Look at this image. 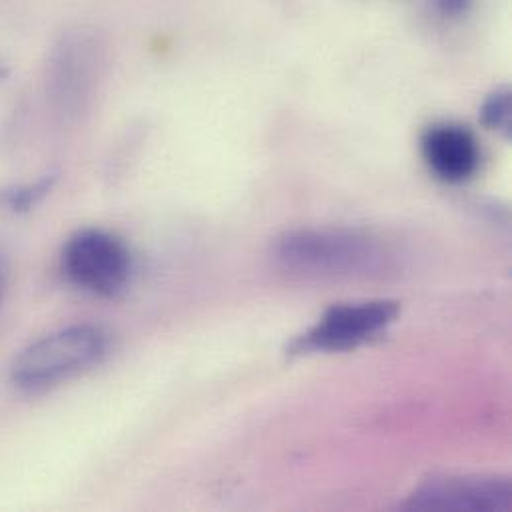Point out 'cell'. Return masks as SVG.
Instances as JSON below:
<instances>
[{
	"instance_id": "277c9868",
	"label": "cell",
	"mask_w": 512,
	"mask_h": 512,
	"mask_svg": "<svg viewBox=\"0 0 512 512\" xmlns=\"http://www.w3.org/2000/svg\"><path fill=\"white\" fill-rule=\"evenodd\" d=\"M62 271L78 289L98 297H118L130 285L134 261L122 240L104 230H82L62 250Z\"/></svg>"
},
{
	"instance_id": "ba28073f",
	"label": "cell",
	"mask_w": 512,
	"mask_h": 512,
	"mask_svg": "<svg viewBox=\"0 0 512 512\" xmlns=\"http://www.w3.org/2000/svg\"><path fill=\"white\" fill-rule=\"evenodd\" d=\"M48 188L46 186H34V188H28V190H18V192H12L8 196V204L10 208L14 210H24L28 206H32Z\"/></svg>"
},
{
	"instance_id": "9c48e42d",
	"label": "cell",
	"mask_w": 512,
	"mask_h": 512,
	"mask_svg": "<svg viewBox=\"0 0 512 512\" xmlns=\"http://www.w3.org/2000/svg\"><path fill=\"white\" fill-rule=\"evenodd\" d=\"M439 4L443 6V10L457 14V12H463L467 8L469 0H439Z\"/></svg>"
},
{
	"instance_id": "30bf717a",
	"label": "cell",
	"mask_w": 512,
	"mask_h": 512,
	"mask_svg": "<svg viewBox=\"0 0 512 512\" xmlns=\"http://www.w3.org/2000/svg\"><path fill=\"white\" fill-rule=\"evenodd\" d=\"M6 285H8V263L4 256H0V303L6 293Z\"/></svg>"
},
{
	"instance_id": "8992f818",
	"label": "cell",
	"mask_w": 512,
	"mask_h": 512,
	"mask_svg": "<svg viewBox=\"0 0 512 512\" xmlns=\"http://www.w3.org/2000/svg\"><path fill=\"white\" fill-rule=\"evenodd\" d=\"M421 152L431 172L449 184L471 180L481 166V146L475 134L457 122H439L425 130Z\"/></svg>"
},
{
	"instance_id": "52a82bcc",
	"label": "cell",
	"mask_w": 512,
	"mask_h": 512,
	"mask_svg": "<svg viewBox=\"0 0 512 512\" xmlns=\"http://www.w3.org/2000/svg\"><path fill=\"white\" fill-rule=\"evenodd\" d=\"M481 118H483V124L505 136V138H511L512 132V98L511 90L509 88H499L495 90L483 104V110H481Z\"/></svg>"
},
{
	"instance_id": "6da1fadb",
	"label": "cell",
	"mask_w": 512,
	"mask_h": 512,
	"mask_svg": "<svg viewBox=\"0 0 512 512\" xmlns=\"http://www.w3.org/2000/svg\"><path fill=\"white\" fill-rule=\"evenodd\" d=\"M273 261L305 279H349L383 273L393 254L379 238L347 228H301L273 244Z\"/></svg>"
},
{
	"instance_id": "3957f363",
	"label": "cell",
	"mask_w": 512,
	"mask_h": 512,
	"mask_svg": "<svg viewBox=\"0 0 512 512\" xmlns=\"http://www.w3.org/2000/svg\"><path fill=\"white\" fill-rule=\"evenodd\" d=\"M397 317L399 305L389 299L333 305L311 329L291 341L289 353L311 355L351 351L383 335Z\"/></svg>"
},
{
	"instance_id": "7a4b0ae2",
	"label": "cell",
	"mask_w": 512,
	"mask_h": 512,
	"mask_svg": "<svg viewBox=\"0 0 512 512\" xmlns=\"http://www.w3.org/2000/svg\"><path fill=\"white\" fill-rule=\"evenodd\" d=\"M106 351L108 337L100 327L70 325L22 349L10 367V379L24 393H40L96 367Z\"/></svg>"
},
{
	"instance_id": "5b68a950",
	"label": "cell",
	"mask_w": 512,
	"mask_h": 512,
	"mask_svg": "<svg viewBox=\"0 0 512 512\" xmlns=\"http://www.w3.org/2000/svg\"><path fill=\"white\" fill-rule=\"evenodd\" d=\"M409 511H509L512 485L499 477H441L421 485L403 505Z\"/></svg>"
}]
</instances>
